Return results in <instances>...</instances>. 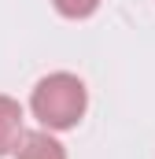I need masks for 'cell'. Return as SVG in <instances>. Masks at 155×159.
Returning a JSON list of instances; mask_svg holds the SVG:
<instances>
[{
	"mask_svg": "<svg viewBox=\"0 0 155 159\" xmlns=\"http://www.w3.org/2000/svg\"><path fill=\"white\" fill-rule=\"evenodd\" d=\"M22 137V104L11 96H0V156L15 152Z\"/></svg>",
	"mask_w": 155,
	"mask_h": 159,
	"instance_id": "3",
	"label": "cell"
},
{
	"mask_svg": "<svg viewBox=\"0 0 155 159\" xmlns=\"http://www.w3.org/2000/svg\"><path fill=\"white\" fill-rule=\"evenodd\" d=\"M15 159H67V148L52 137V129H22L19 144H15Z\"/></svg>",
	"mask_w": 155,
	"mask_h": 159,
	"instance_id": "2",
	"label": "cell"
},
{
	"mask_svg": "<svg viewBox=\"0 0 155 159\" xmlns=\"http://www.w3.org/2000/svg\"><path fill=\"white\" fill-rule=\"evenodd\" d=\"M52 4H55V11L63 19H89L100 7V0H52Z\"/></svg>",
	"mask_w": 155,
	"mask_h": 159,
	"instance_id": "4",
	"label": "cell"
},
{
	"mask_svg": "<svg viewBox=\"0 0 155 159\" xmlns=\"http://www.w3.org/2000/svg\"><path fill=\"white\" fill-rule=\"evenodd\" d=\"M85 107H89V89L78 74L67 70H55L48 78H41L33 85V96H30V111L44 129H74L78 122L85 119Z\"/></svg>",
	"mask_w": 155,
	"mask_h": 159,
	"instance_id": "1",
	"label": "cell"
}]
</instances>
